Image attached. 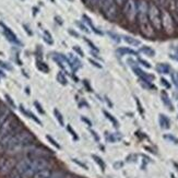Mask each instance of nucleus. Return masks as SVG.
<instances>
[{
  "mask_svg": "<svg viewBox=\"0 0 178 178\" xmlns=\"http://www.w3.org/2000/svg\"><path fill=\"white\" fill-rule=\"evenodd\" d=\"M33 140L34 136L30 131L22 130L5 137L0 141V146L6 149L9 153H18L19 150H23L30 145Z\"/></svg>",
  "mask_w": 178,
  "mask_h": 178,
  "instance_id": "obj_1",
  "label": "nucleus"
},
{
  "mask_svg": "<svg viewBox=\"0 0 178 178\" xmlns=\"http://www.w3.org/2000/svg\"><path fill=\"white\" fill-rule=\"evenodd\" d=\"M50 163L47 161L46 157H32L28 156L25 159L18 162L14 167L23 178H32L36 173L45 168H49Z\"/></svg>",
  "mask_w": 178,
  "mask_h": 178,
  "instance_id": "obj_2",
  "label": "nucleus"
},
{
  "mask_svg": "<svg viewBox=\"0 0 178 178\" xmlns=\"http://www.w3.org/2000/svg\"><path fill=\"white\" fill-rule=\"evenodd\" d=\"M149 3L145 0H138L137 1V19L139 23L140 31L146 37H152L154 35V30L151 26L148 17Z\"/></svg>",
  "mask_w": 178,
  "mask_h": 178,
  "instance_id": "obj_3",
  "label": "nucleus"
},
{
  "mask_svg": "<svg viewBox=\"0 0 178 178\" xmlns=\"http://www.w3.org/2000/svg\"><path fill=\"white\" fill-rule=\"evenodd\" d=\"M99 8L104 17L109 21H115L117 18V5L115 0H99Z\"/></svg>",
  "mask_w": 178,
  "mask_h": 178,
  "instance_id": "obj_4",
  "label": "nucleus"
},
{
  "mask_svg": "<svg viewBox=\"0 0 178 178\" xmlns=\"http://www.w3.org/2000/svg\"><path fill=\"white\" fill-rule=\"evenodd\" d=\"M20 125L21 123H19L17 118L13 117V116H10V117L7 119L3 125L0 128V141L3 139L5 137L9 136V134L13 133V132H18L20 131Z\"/></svg>",
  "mask_w": 178,
  "mask_h": 178,
  "instance_id": "obj_5",
  "label": "nucleus"
},
{
  "mask_svg": "<svg viewBox=\"0 0 178 178\" xmlns=\"http://www.w3.org/2000/svg\"><path fill=\"white\" fill-rule=\"evenodd\" d=\"M149 21L153 30L161 31L162 30V19H161V10L155 3L149 5V12H148Z\"/></svg>",
  "mask_w": 178,
  "mask_h": 178,
  "instance_id": "obj_6",
  "label": "nucleus"
},
{
  "mask_svg": "<svg viewBox=\"0 0 178 178\" xmlns=\"http://www.w3.org/2000/svg\"><path fill=\"white\" fill-rule=\"evenodd\" d=\"M161 19H162V29L167 34H173L175 32V22L173 19L172 14L166 10L161 11Z\"/></svg>",
  "mask_w": 178,
  "mask_h": 178,
  "instance_id": "obj_7",
  "label": "nucleus"
},
{
  "mask_svg": "<svg viewBox=\"0 0 178 178\" xmlns=\"http://www.w3.org/2000/svg\"><path fill=\"white\" fill-rule=\"evenodd\" d=\"M123 12L128 21L133 22L134 20L137 19V1L136 0H127L123 5Z\"/></svg>",
  "mask_w": 178,
  "mask_h": 178,
  "instance_id": "obj_8",
  "label": "nucleus"
},
{
  "mask_svg": "<svg viewBox=\"0 0 178 178\" xmlns=\"http://www.w3.org/2000/svg\"><path fill=\"white\" fill-rule=\"evenodd\" d=\"M14 167H15V163L13 162V160H5L0 164V173L2 175H8V174H10L14 170Z\"/></svg>",
  "mask_w": 178,
  "mask_h": 178,
  "instance_id": "obj_9",
  "label": "nucleus"
},
{
  "mask_svg": "<svg viewBox=\"0 0 178 178\" xmlns=\"http://www.w3.org/2000/svg\"><path fill=\"white\" fill-rule=\"evenodd\" d=\"M0 25H1V28H2L3 34H5V36L7 37V39H8L9 42H11V43H13V44L20 45L19 39H18L17 35L13 33V31L10 28H8L6 24H3V23H1V22H0Z\"/></svg>",
  "mask_w": 178,
  "mask_h": 178,
  "instance_id": "obj_10",
  "label": "nucleus"
},
{
  "mask_svg": "<svg viewBox=\"0 0 178 178\" xmlns=\"http://www.w3.org/2000/svg\"><path fill=\"white\" fill-rule=\"evenodd\" d=\"M52 59H54V61H55L61 69H66L67 65L69 66L68 57H66L63 54H54V55H52Z\"/></svg>",
  "mask_w": 178,
  "mask_h": 178,
  "instance_id": "obj_11",
  "label": "nucleus"
},
{
  "mask_svg": "<svg viewBox=\"0 0 178 178\" xmlns=\"http://www.w3.org/2000/svg\"><path fill=\"white\" fill-rule=\"evenodd\" d=\"M68 59H69V67L72 69V71H78V69L80 67L82 66V63H81V60H80L79 58L77 56H74L73 54H68Z\"/></svg>",
  "mask_w": 178,
  "mask_h": 178,
  "instance_id": "obj_12",
  "label": "nucleus"
},
{
  "mask_svg": "<svg viewBox=\"0 0 178 178\" xmlns=\"http://www.w3.org/2000/svg\"><path fill=\"white\" fill-rule=\"evenodd\" d=\"M132 70H133L134 73L137 74L138 77L140 78V80L148 81V82H152V81L154 80V76L146 73V72H144L143 70H141L140 68H138V67H133V68H132Z\"/></svg>",
  "mask_w": 178,
  "mask_h": 178,
  "instance_id": "obj_13",
  "label": "nucleus"
},
{
  "mask_svg": "<svg viewBox=\"0 0 178 178\" xmlns=\"http://www.w3.org/2000/svg\"><path fill=\"white\" fill-rule=\"evenodd\" d=\"M119 56H125V55H131V56H137L138 52L136 50L131 49V48H128V47H119L116 50Z\"/></svg>",
  "mask_w": 178,
  "mask_h": 178,
  "instance_id": "obj_14",
  "label": "nucleus"
},
{
  "mask_svg": "<svg viewBox=\"0 0 178 178\" xmlns=\"http://www.w3.org/2000/svg\"><path fill=\"white\" fill-rule=\"evenodd\" d=\"M155 69H156V71L161 74H167V73H170V65H167V63H164V62L157 63Z\"/></svg>",
  "mask_w": 178,
  "mask_h": 178,
  "instance_id": "obj_15",
  "label": "nucleus"
},
{
  "mask_svg": "<svg viewBox=\"0 0 178 178\" xmlns=\"http://www.w3.org/2000/svg\"><path fill=\"white\" fill-rule=\"evenodd\" d=\"M20 110H21V113H22V114H24V115L26 116V117L31 118V119H33V120L35 121V123H39V125H42V121L39 120V118L36 117V116L34 115V114H33L32 112H30V110H28V109H25L23 105H21V106H20Z\"/></svg>",
  "mask_w": 178,
  "mask_h": 178,
  "instance_id": "obj_16",
  "label": "nucleus"
},
{
  "mask_svg": "<svg viewBox=\"0 0 178 178\" xmlns=\"http://www.w3.org/2000/svg\"><path fill=\"white\" fill-rule=\"evenodd\" d=\"M161 97H162V102L164 103V105L167 107V108H168V109L170 110L174 109V108H173L172 102H170V96H168V94L166 93V91H162Z\"/></svg>",
  "mask_w": 178,
  "mask_h": 178,
  "instance_id": "obj_17",
  "label": "nucleus"
},
{
  "mask_svg": "<svg viewBox=\"0 0 178 178\" xmlns=\"http://www.w3.org/2000/svg\"><path fill=\"white\" fill-rule=\"evenodd\" d=\"M159 123H160V125H161V128H163V129H170V119H168V117H166L165 115H163V114H161V115H160Z\"/></svg>",
  "mask_w": 178,
  "mask_h": 178,
  "instance_id": "obj_18",
  "label": "nucleus"
},
{
  "mask_svg": "<svg viewBox=\"0 0 178 178\" xmlns=\"http://www.w3.org/2000/svg\"><path fill=\"white\" fill-rule=\"evenodd\" d=\"M139 52H141V54H143V55H145V56H148V57H154V56H155V50L149 46L140 47Z\"/></svg>",
  "mask_w": 178,
  "mask_h": 178,
  "instance_id": "obj_19",
  "label": "nucleus"
},
{
  "mask_svg": "<svg viewBox=\"0 0 178 178\" xmlns=\"http://www.w3.org/2000/svg\"><path fill=\"white\" fill-rule=\"evenodd\" d=\"M123 139V136L119 134L118 132L116 133H109V132H106V140L108 142H112V143H115L117 142L118 140H121Z\"/></svg>",
  "mask_w": 178,
  "mask_h": 178,
  "instance_id": "obj_20",
  "label": "nucleus"
},
{
  "mask_svg": "<svg viewBox=\"0 0 178 178\" xmlns=\"http://www.w3.org/2000/svg\"><path fill=\"white\" fill-rule=\"evenodd\" d=\"M123 41L126 42L128 45H130V46H140V45H141V41L134 39V37H132V36L125 35L123 36Z\"/></svg>",
  "mask_w": 178,
  "mask_h": 178,
  "instance_id": "obj_21",
  "label": "nucleus"
},
{
  "mask_svg": "<svg viewBox=\"0 0 178 178\" xmlns=\"http://www.w3.org/2000/svg\"><path fill=\"white\" fill-rule=\"evenodd\" d=\"M82 18H83V21H84V22L86 23V24H88L89 26H90V28L92 29V30H93V32H95V33H96V34H99V35H102V34H103V32H101V31H99V30H97V29L95 28V26H94L93 22L91 21V18H90V17H88L86 14H83Z\"/></svg>",
  "mask_w": 178,
  "mask_h": 178,
  "instance_id": "obj_22",
  "label": "nucleus"
},
{
  "mask_svg": "<svg viewBox=\"0 0 178 178\" xmlns=\"http://www.w3.org/2000/svg\"><path fill=\"white\" fill-rule=\"evenodd\" d=\"M52 170H50V168H45V170L37 172L32 178H48L50 174H52Z\"/></svg>",
  "mask_w": 178,
  "mask_h": 178,
  "instance_id": "obj_23",
  "label": "nucleus"
},
{
  "mask_svg": "<svg viewBox=\"0 0 178 178\" xmlns=\"http://www.w3.org/2000/svg\"><path fill=\"white\" fill-rule=\"evenodd\" d=\"M92 159L94 160V162H95L96 164L101 167L102 170H105V168H106V164H105V162L103 161V160H102L99 156L95 155V154H92Z\"/></svg>",
  "mask_w": 178,
  "mask_h": 178,
  "instance_id": "obj_24",
  "label": "nucleus"
},
{
  "mask_svg": "<svg viewBox=\"0 0 178 178\" xmlns=\"http://www.w3.org/2000/svg\"><path fill=\"white\" fill-rule=\"evenodd\" d=\"M104 115H105V117L107 118V119H108V120L110 121V123H113V125H114V126L116 127V128H118V127H119V123H118V120L117 119H116L115 117H114V116L112 115V114H109V113L108 112H106V110H104Z\"/></svg>",
  "mask_w": 178,
  "mask_h": 178,
  "instance_id": "obj_25",
  "label": "nucleus"
},
{
  "mask_svg": "<svg viewBox=\"0 0 178 178\" xmlns=\"http://www.w3.org/2000/svg\"><path fill=\"white\" fill-rule=\"evenodd\" d=\"M36 67H37V69H39V70H41V71L44 72V73H47V72L49 71V68H48V66H47L45 62H43V61H41V60L36 61Z\"/></svg>",
  "mask_w": 178,
  "mask_h": 178,
  "instance_id": "obj_26",
  "label": "nucleus"
},
{
  "mask_svg": "<svg viewBox=\"0 0 178 178\" xmlns=\"http://www.w3.org/2000/svg\"><path fill=\"white\" fill-rule=\"evenodd\" d=\"M154 2L157 7H164V8H167L172 5V2H174L173 0H154Z\"/></svg>",
  "mask_w": 178,
  "mask_h": 178,
  "instance_id": "obj_27",
  "label": "nucleus"
},
{
  "mask_svg": "<svg viewBox=\"0 0 178 178\" xmlns=\"http://www.w3.org/2000/svg\"><path fill=\"white\" fill-rule=\"evenodd\" d=\"M54 115H55V118L57 119L58 123H59V125H60L61 127L65 126V120H63L62 115H61V113L59 112V110H58L57 108H56V109H54Z\"/></svg>",
  "mask_w": 178,
  "mask_h": 178,
  "instance_id": "obj_28",
  "label": "nucleus"
},
{
  "mask_svg": "<svg viewBox=\"0 0 178 178\" xmlns=\"http://www.w3.org/2000/svg\"><path fill=\"white\" fill-rule=\"evenodd\" d=\"M56 78H57V81L59 83H60L61 85H67L68 84V80H67L66 76L63 74V72H58L57 76H56Z\"/></svg>",
  "mask_w": 178,
  "mask_h": 178,
  "instance_id": "obj_29",
  "label": "nucleus"
},
{
  "mask_svg": "<svg viewBox=\"0 0 178 178\" xmlns=\"http://www.w3.org/2000/svg\"><path fill=\"white\" fill-rule=\"evenodd\" d=\"M48 178H67V175L62 172H52Z\"/></svg>",
  "mask_w": 178,
  "mask_h": 178,
  "instance_id": "obj_30",
  "label": "nucleus"
},
{
  "mask_svg": "<svg viewBox=\"0 0 178 178\" xmlns=\"http://www.w3.org/2000/svg\"><path fill=\"white\" fill-rule=\"evenodd\" d=\"M46 139L48 140V141H49V142H50V144L54 145V146H55L56 149H58V150H59V149L61 148L60 144H59V143H58L57 141H56V140L52 137V136H49V134H47V136H46Z\"/></svg>",
  "mask_w": 178,
  "mask_h": 178,
  "instance_id": "obj_31",
  "label": "nucleus"
},
{
  "mask_svg": "<svg viewBox=\"0 0 178 178\" xmlns=\"http://www.w3.org/2000/svg\"><path fill=\"white\" fill-rule=\"evenodd\" d=\"M44 41L50 45H52V43H54L52 35H50V33L48 32V31H44Z\"/></svg>",
  "mask_w": 178,
  "mask_h": 178,
  "instance_id": "obj_32",
  "label": "nucleus"
},
{
  "mask_svg": "<svg viewBox=\"0 0 178 178\" xmlns=\"http://www.w3.org/2000/svg\"><path fill=\"white\" fill-rule=\"evenodd\" d=\"M67 130H68L69 132H70V134H71V137L73 138L76 141H78L79 140V137H78V134H77V132L74 131L73 129H72V127L70 126V125H67Z\"/></svg>",
  "mask_w": 178,
  "mask_h": 178,
  "instance_id": "obj_33",
  "label": "nucleus"
},
{
  "mask_svg": "<svg viewBox=\"0 0 178 178\" xmlns=\"http://www.w3.org/2000/svg\"><path fill=\"white\" fill-rule=\"evenodd\" d=\"M76 24L79 26L81 31H83V32H85V33H90V30L88 29V26H86L85 24H83L82 22H80V21H76Z\"/></svg>",
  "mask_w": 178,
  "mask_h": 178,
  "instance_id": "obj_34",
  "label": "nucleus"
},
{
  "mask_svg": "<svg viewBox=\"0 0 178 178\" xmlns=\"http://www.w3.org/2000/svg\"><path fill=\"white\" fill-rule=\"evenodd\" d=\"M164 139L170 140V141H172L173 143H175V144L178 145V138L174 137L173 134H165V136H164Z\"/></svg>",
  "mask_w": 178,
  "mask_h": 178,
  "instance_id": "obj_35",
  "label": "nucleus"
},
{
  "mask_svg": "<svg viewBox=\"0 0 178 178\" xmlns=\"http://www.w3.org/2000/svg\"><path fill=\"white\" fill-rule=\"evenodd\" d=\"M5 97H6L7 102H8V104L10 105V107H11V108H17V106H15V103H14V101L11 99V96L8 95V94H6V95H5Z\"/></svg>",
  "mask_w": 178,
  "mask_h": 178,
  "instance_id": "obj_36",
  "label": "nucleus"
},
{
  "mask_svg": "<svg viewBox=\"0 0 178 178\" xmlns=\"http://www.w3.org/2000/svg\"><path fill=\"white\" fill-rule=\"evenodd\" d=\"M34 106H35V108L36 109H37V112L39 113V114H42V115H44L45 114V110H44V108H43V107H42V105L39 104V102H34Z\"/></svg>",
  "mask_w": 178,
  "mask_h": 178,
  "instance_id": "obj_37",
  "label": "nucleus"
},
{
  "mask_svg": "<svg viewBox=\"0 0 178 178\" xmlns=\"http://www.w3.org/2000/svg\"><path fill=\"white\" fill-rule=\"evenodd\" d=\"M72 162H73V163H76V164H78V165H79V166H81V167H82V168H84V170H89L88 165L84 164V163H82V162L80 161V160H78V159H73V160H72Z\"/></svg>",
  "mask_w": 178,
  "mask_h": 178,
  "instance_id": "obj_38",
  "label": "nucleus"
},
{
  "mask_svg": "<svg viewBox=\"0 0 178 178\" xmlns=\"http://www.w3.org/2000/svg\"><path fill=\"white\" fill-rule=\"evenodd\" d=\"M73 50L76 52L77 55L80 56V57H84V52H83V50L81 49L79 46H73Z\"/></svg>",
  "mask_w": 178,
  "mask_h": 178,
  "instance_id": "obj_39",
  "label": "nucleus"
},
{
  "mask_svg": "<svg viewBox=\"0 0 178 178\" xmlns=\"http://www.w3.org/2000/svg\"><path fill=\"white\" fill-rule=\"evenodd\" d=\"M85 42H86V43H88L89 44V46H90V48H92V49L94 50V52H99V48H97V47L95 46V45L93 44V43H92V42L90 41V39H85Z\"/></svg>",
  "mask_w": 178,
  "mask_h": 178,
  "instance_id": "obj_40",
  "label": "nucleus"
},
{
  "mask_svg": "<svg viewBox=\"0 0 178 178\" xmlns=\"http://www.w3.org/2000/svg\"><path fill=\"white\" fill-rule=\"evenodd\" d=\"M9 178H23V177L20 175V174L17 172V170H13L11 173H10V175H9Z\"/></svg>",
  "mask_w": 178,
  "mask_h": 178,
  "instance_id": "obj_41",
  "label": "nucleus"
},
{
  "mask_svg": "<svg viewBox=\"0 0 178 178\" xmlns=\"http://www.w3.org/2000/svg\"><path fill=\"white\" fill-rule=\"evenodd\" d=\"M0 67L7 69V70H12V67L10 66L8 62H5V61H2V60H0Z\"/></svg>",
  "mask_w": 178,
  "mask_h": 178,
  "instance_id": "obj_42",
  "label": "nucleus"
},
{
  "mask_svg": "<svg viewBox=\"0 0 178 178\" xmlns=\"http://www.w3.org/2000/svg\"><path fill=\"white\" fill-rule=\"evenodd\" d=\"M108 35H109L110 37H112V39H114L116 43H119V42H120V39H119V36L116 35V34L112 33V32H108Z\"/></svg>",
  "mask_w": 178,
  "mask_h": 178,
  "instance_id": "obj_43",
  "label": "nucleus"
},
{
  "mask_svg": "<svg viewBox=\"0 0 178 178\" xmlns=\"http://www.w3.org/2000/svg\"><path fill=\"white\" fill-rule=\"evenodd\" d=\"M138 61H139V63H141L143 67H145V68H149V69L151 68V65L148 62V61L143 60V59H141V58H140V59H138Z\"/></svg>",
  "mask_w": 178,
  "mask_h": 178,
  "instance_id": "obj_44",
  "label": "nucleus"
},
{
  "mask_svg": "<svg viewBox=\"0 0 178 178\" xmlns=\"http://www.w3.org/2000/svg\"><path fill=\"white\" fill-rule=\"evenodd\" d=\"M161 84H162V85H164V86H165L166 89H170V83L168 82V81H167L166 79H164V78H162V79H161Z\"/></svg>",
  "mask_w": 178,
  "mask_h": 178,
  "instance_id": "obj_45",
  "label": "nucleus"
},
{
  "mask_svg": "<svg viewBox=\"0 0 178 178\" xmlns=\"http://www.w3.org/2000/svg\"><path fill=\"white\" fill-rule=\"evenodd\" d=\"M172 78H173V82H174V84H175L176 86L178 88V71L173 74Z\"/></svg>",
  "mask_w": 178,
  "mask_h": 178,
  "instance_id": "obj_46",
  "label": "nucleus"
},
{
  "mask_svg": "<svg viewBox=\"0 0 178 178\" xmlns=\"http://www.w3.org/2000/svg\"><path fill=\"white\" fill-rule=\"evenodd\" d=\"M136 103H137V104H138V109H139L140 114H141V115H143V108H142V105H141V103H140V101H139V99H138V97H136Z\"/></svg>",
  "mask_w": 178,
  "mask_h": 178,
  "instance_id": "obj_47",
  "label": "nucleus"
},
{
  "mask_svg": "<svg viewBox=\"0 0 178 178\" xmlns=\"http://www.w3.org/2000/svg\"><path fill=\"white\" fill-rule=\"evenodd\" d=\"M91 134H92V137L95 139L96 142H99V134L96 133V131H94V130H91Z\"/></svg>",
  "mask_w": 178,
  "mask_h": 178,
  "instance_id": "obj_48",
  "label": "nucleus"
},
{
  "mask_svg": "<svg viewBox=\"0 0 178 178\" xmlns=\"http://www.w3.org/2000/svg\"><path fill=\"white\" fill-rule=\"evenodd\" d=\"M81 120H82L83 123H86V125H88L89 127L92 126V121H91L90 119H88V118H86V117H83V116H82V117H81Z\"/></svg>",
  "mask_w": 178,
  "mask_h": 178,
  "instance_id": "obj_49",
  "label": "nucleus"
},
{
  "mask_svg": "<svg viewBox=\"0 0 178 178\" xmlns=\"http://www.w3.org/2000/svg\"><path fill=\"white\" fill-rule=\"evenodd\" d=\"M89 61H90V62L92 63V65H93L94 67H96V68H99V69H101V68H102L101 65H99V63L96 62V61H94L93 59H89Z\"/></svg>",
  "mask_w": 178,
  "mask_h": 178,
  "instance_id": "obj_50",
  "label": "nucleus"
},
{
  "mask_svg": "<svg viewBox=\"0 0 178 178\" xmlns=\"http://www.w3.org/2000/svg\"><path fill=\"white\" fill-rule=\"evenodd\" d=\"M85 1H86V2H88L90 6H95V5L99 2V0H85Z\"/></svg>",
  "mask_w": 178,
  "mask_h": 178,
  "instance_id": "obj_51",
  "label": "nucleus"
},
{
  "mask_svg": "<svg viewBox=\"0 0 178 178\" xmlns=\"http://www.w3.org/2000/svg\"><path fill=\"white\" fill-rule=\"evenodd\" d=\"M69 33L71 34L72 36H74V37H77V39H79V37H80L79 33H78V32H74V31H72L71 29H70V30H69Z\"/></svg>",
  "mask_w": 178,
  "mask_h": 178,
  "instance_id": "obj_52",
  "label": "nucleus"
},
{
  "mask_svg": "<svg viewBox=\"0 0 178 178\" xmlns=\"http://www.w3.org/2000/svg\"><path fill=\"white\" fill-rule=\"evenodd\" d=\"M127 0H115V2L117 6H123Z\"/></svg>",
  "mask_w": 178,
  "mask_h": 178,
  "instance_id": "obj_53",
  "label": "nucleus"
},
{
  "mask_svg": "<svg viewBox=\"0 0 178 178\" xmlns=\"http://www.w3.org/2000/svg\"><path fill=\"white\" fill-rule=\"evenodd\" d=\"M23 28H24V30L26 31V33H28L29 35H32V34H33V33H32V31H30V29H29V26L26 24L23 25Z\"/></svg>",
  "mask_w": 178,
  "mask_h": 178,
  "instance_id": "obj_54",
  "label": "nucleus"
},
{
  "mask_svg": "<svg viewBox=\"0 0 178 178\" xmlns=\"http://www.w3.org/2000/svg\"><path fill=\"white\" fill-rule=\"evenodd\" d=\"M83 84H84L85 86H86V89H88L89 92H91V91H92V89H91L90 84H89V82H88V81H86V80H84V81H83Z\"/></svg>",
  "mask_w": 178,
  "mask_h": 178,
  "instance_id": "obj_55",
  "label": "nucleus"
},
{
  "mask_svg": "<svg viewBox=\"0 0 178 178\" xmlns=\"http://www.w3.org/2000/svg\"><path fill=\"white\" fill-rule=\"evenodd\" d=\"M170 57H173L174 59H178V46L175 48V55H174V56H170Z\"/></svg>",
  "mask_w": 178,
  "mask_h": 178,
  "instance_id": "obj_56",
  "label": "nucleus"
},
{
  "mask_svg": "<svg viewBox=\"0 0 178 178\" xmlns=\"http://www.w3.org/2000/svg\"><path fill=\"white\" fill-rule=\"evenodd\" d=\"M121 166H123V163H121V162H120V163H115V164H114V167H115V168H117V170L119 168V167H121Z\"/></svg>",
  "mask_w": 178,
  "mask_h": 178,
  "instance_id": "obj_57",
  "label": "nucleus"
},
{
  "mask_svg": "<svg viewBox=\"0 0 178 178\" xmlns=\"http://www.w3.org/2000/svg\"><path fill=\"white\" fill-rule=\"evenodd\" d=\"M0 77H6V74L3 73V71L1 70V69H0Z\"/></svg>",
  "mask_w": 178,
  "mask_h": 178,
  "instance_id": "obj_58",
  "label": "nucleus"
},
{
  "mask_svg": "<svg viewBox=\"0 0 178 178\" xmlns=\"http://www.w3.org/2000/svg\"><path fill=\"white\" fill-rule=\"evenodd\" d=\"M175 5H176V8H177V10H178V0H175Z\"/></svg>",
  "mask_w": 178,
  "mask_h": 178,
  "instance_id": "obj_59",
  "label": "nucleus"
},
{
  "mask_svg": "<svg viewBox=\"0 0 178 178\" xmlns=\"http://www.w3.org/2000/svg\"><path fill=\"white\" fill-rule=\"evenodd\" d=\"M50 1H52V2H55V0H50Z\"/></svg>",
  "mask_w": 178,
  "mask_h": 178,
  "instance_id": "obj_60",
  "label": "nucleus"
},
{
  "mask_svg": "<svg viewBox=\"0 0 178 178\" xmlns=\"http://www.w3.org/2000/svg\"><path fill=\"white\" fill-rule=\"evenodd\" d=\"M69 1H73V0H69Z\"/></svg>",
  "mask_w": 178,
  "mask_h": 178,
  "instance_id": "obj_61",
  "label": "nucleus"
}]
</instances>
